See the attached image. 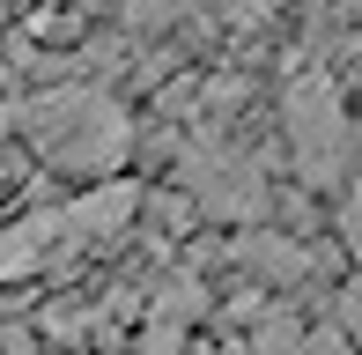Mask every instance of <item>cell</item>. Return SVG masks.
<instances>
[{
	"label": "cell",
	"instance_id": "1",
	"mask_svg": "<svg viewBox=\"0 0 362 355\" xmlns=\"http://www.w3.org/2000/svg\"><path fill=\"white\" fill-rule=\"evenodd\" d=\"M15 134L30 141V156L45 170L81 178V185H111L134 163V111H126V96L104 82H81V74L30 89L15 104Z\"/></svg>",
	"mask_w": 362,
	"mask_h": 355
},
{
	"label": "cell",
	"instance_id": "2",
	"mask_svg": "<svg viewBox=\"0 0 362 355\" xmlns=\"http://www.w3.org/2000/svg\"><path fill=\"white\" fill-rule=\"evenodd\" d=\"M281 141H288V170L310 192H340L355 178V119H348V96H340V82L325 67L296 74L281 89Z\"/></svg>",
	"mask_w": 362,
	"mask_h": 355
},
{
	"label": "cell",
	"instance_id": "3",
	"mask_svg": "<svg viewBox=\"0 0 362 355\" xmlns=\"http://www.w3.org/2000/svg\"><path fill=\"white\" fill-rule=\"evenodd\" d=\"M177 192H185L192 215H215L229 230H259L274 207V178H267V156L244 149L229 134H192L185 156H177Z\"/></svg>",
	"mask_w": 362,
	"mask_h": 355
},
{
	"label": "cell",
	"instance_id": "4",
	"mask_svg": "<svg viewBox=\"0 0 362 355\" xmlns=\"http://www.w3.org/2000/svg\"><path fill=\"white\" fill-rule=\"evenodd\" d=\"M229 267L244 274V289L296 303V289H310V281H318V267H325V260L310 252V237L259 222V230H237V237H229Z\"/></svg>",
	"mask_w": 362,
	"mask_h": 355
},
{
	"label": "cell",
	"instance_id": "5",
	"mask_svg": "<svg viewBox=\"0 0 362 355\" xmlns=\"http://www.w3.org/2000/svg\"><path fill=\"white\" fill-rule=\"evenodd\" d=\"M141 178H111V185H81L74 200H59V222H67V252L74 260H96V252H119L126 237L141 230Z\"/></svg>",
	"mask_w": 362,
	"mask_h": 355
},
{
	"label": "cell",
	"instance_id": "6",
	"mask_svg": "<svg viewBox=\"0 0 362 355\" xmlns=\"http://www.w3.org/2000/svg\"><path fill=\"white\" fill-rule=\"evenodd\" d=\"M67 260H74V252H67L59 207H23L15 222H0V289L37 281V274H59Z\"/></svg>",
	"mask_w": 362,
	"mask_h": 355
},
{
	"label": "cell",
	"instance_id": "7",
	"mask_svg": "<svg viewBox=\"0 0 362 355\" xmlns=\"http://www.w3.org/2000/svg\"><path fill=\"white\" fill-rule=\"evenodd\" d=\"M333 237H340V252H348L355 274H362V170L340 185V200H333Z\"/></svg>",
	"mask_w": 362,
	"mask_h": 355
},
{
	"label": "cell",
	"instance_id": "8",
	"mask_svg": "<svg viewBox=\"0 0 362 355\" xmlns=\"http://www.w3.org/2000/svg\"><path fill=\"white\" fill-rule=\"evenodd\" d=\"M325 318H333V326H340V341L362 355V274H348V281L333 289V311H325Z\"/></svg>",
	"mask_w": 362,
	"mask_h": 355
},
{
	"label": "cell",
	"instance_id": "9",
	"mask_svg": "<svg viewBox=\"0 0 362 355\" xmlns=\"http://www.w3.org/2000/svg\"><path fill=\"white\" fill-rule=\"evenodd\" d=\"M185 355H244V348H237V341H192Z\"/></svg>",
	"mask_w": 362,
	"mask_h": 355
},
{
	"label": "cell",
	"instance_id": "10",
	"mask_svg": "<svg viewBox=\"0 0 362 355\" xmlns=\"http://www.w3.org/2000/svg\"><path fill=\"white\" fill-rule=\"evenodd\" d=\"M0 192H8V163H0Z\"/></svg>",
	"mask_w": 362,
	"mask_h": 355
},
{
	"label": "cell",
	"instance_id": "11",
	"mask_svg": "<svg viewBox=\"0 0 362 355\" xmlns=\"http://www.w3.org/2000/svg\"><path fill=\"white\" fill-rule=\"evenodd\" d=\"M0 30H8V15H0Z\"/></svg>",
	"mask_w": 362,
	"mask_h": 355
}]
</instances>
